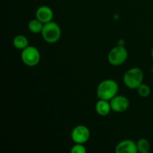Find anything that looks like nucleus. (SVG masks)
<instances>
[{
    "instance_id": "423d86ee",
    "label": "nucleus",
    "mask_w": 153,
    "mask_h": 153,
    "mask_svg": "<svg viewBox=\"0 0 153 153\" xmlns=\"http://www.w3.org/2000/svg\"><path fill=\"white\" fill-rule=\"evenodd\" d=\"M91 137L90 129L84 125H79L73 128L71 132V138L75 143L85 144Z\"/></svg>"
},
{
    "instance_id": "f3484780",
    "label": "nucleus",
    "mask_w": 153,
    "mask_h": 153,
    "mask_svg": "<svg viewBox=\"0 0 153 153\" xmlns=\"http://www.w3.org/2000/svg\"><path fill=\"white\" fill-rule=\"evenodd\" d=\"M151 72H152V74H153V66H152V69H151Z\"/></svg>"
},
{
    "instance_id": "f8f14e48",
    "label": "nucleus",
    "mask_w": 153,
    "mask_h": 153,
    "mask_svg": "<svg viewBox=\"0 0 153 153\" xmlns=\"http://www.w3.org/2000/svg\"><path fill=\"white\" fill-rule=\"evenodd\" d=\"M43 25L44 24L43 22L35 18V19H33L29 21V22L28 23V28L31 32L34 33V34H38V33H41Z\"/></svg>"
},
{
    "instance_id": "1a4fd4ad",
    "label": "nucleus",
    "mask_w": 153,
    "mask_h": 153,
    "mask_svg": "<svg viewBox=\"0 0 153 153\" xmlns=\"http://www.w3.org/2000/svg\"><path fill=\"white\" fill-rule=\"evenodd\" d=\"M53 17V10L49 6L42 5L39 7L36 10V18L38 19L43 24L52 21Z\"/></svg>"
},
{
    "instance_id": "6e6552de",
    "label": "nucleus",
    "mask_w": 153,
    "mask_h": 153,
    "mask_svg": "<svg viewBox=\"0 0 153 153\" xmlns=\"http://www.w3.org/2000/svg\"><path fill=\"white\" fill-rule=\"evenodd\" d=\"M115 152L117 153H137V143L130 139L121 140L116 146Z\"/></svg>"
},
{
    "instance_id": "2eb2a0df",
    "label": "nucleus",
    "mask_w": 153,
    "mask_h": 153,
    "mask_svg": "<svg viewBox=\"0 0 153 153\" xmlns=\"http://www.w3.org/2000/svg\"><path fill=\"white\" fill-rule=\"evenodd\" d=\"M71 153H86L87 149L85 145L82 143H75L74 146L70 149Z\"/></svg>"
},
{
    "instance_id": "39448f33",
    "label": "nucleus",
    "mask_w": 153,
    "mask_h": 153,
    "mask_svg": "<svg viewBox=\"0 0 153 153\" xmlns=\"http://www.w3.org/2000/svg\"><path fill=\"white\" fill-rule=\"evenodd\" d=\"M21 60L28 67H35L40 61V53L38 49L34 46H28L22 49Z\"/></svg>"
},
{
    "instance_id": "9b49d317",
    "label": "nucleus",
    "mask_w": 153,
    "mask_h": 153,
    "mask_svg": "<svg viewBox=\"0 0 153 153\" xmlns=\"http://www.w3.org/2000/svg\"><path fill=\"white\" fill-rule=\"evenodd\" d=\"M13 45L16 49L22 50V49H25L27 46H29V43L25 36L22 35V34H18L13 38Z\"/></svg>"
},
{
    "instance_id": "ddd939ff",
    "label": "nucleus",
    "mask_w": 153,
    "mask_h": 153,
    "mask_svg": "<svg viewBox=\"0 0 153 153\" xmlns=\"http://www.w3.org/2000/svg\"><path fill=\"white\" fill-rule=\"evenodd\" d=\"M137 152L140 153H147L150 149V144L148 140L145 138H140L136 142Z\"/></svg>"
},
{
    "instance_id": "7ed1b4c3",
    "label": "nucleus",
    "mask_w": 153,
    "mask_h": 153,
    "mask_svg": "<svg viewBox=\"0 0 153 153\" xmlns=\"http://www.w3.org/2000/svg\"><path fill=\"white\" fill-rule=\"evenodd\" d=\"M43 40L48 43H55L61 39V29L57 22L53 20L45 23L41 31Z\"/></svg>"
},
{
    "instance_id": "dca6fc26",
    "label": "nucleus",
    "mask_w": 153,
    "mask_h": 153,
    "mask_svg": "<svg viewBox=\"0 0 153 153\" xmlns=\"http://www.w3.org/2000/svg\"><path fill=\"white\" fill-rule=\"evenodd\" d=\"M151 55H152V60H153V47H152V51H151Z\"/></svg>"
},
{
    "instance_id": "f257e3e1",
    "label": "nucleus",
    "mask_w": 153,
    "mask_h": 153,
    "mask_svg": "<svg viewBox=\"0 0 153 153\" xmlns=\"http://www.w3.org/2000/svg\"><path fill=\"white\" fill-rule=\"evenodd\" d=\"M118 91H119V85L117 82L110 79L102 81L97 88V94L98 98L100 100H105L108 101L117 95Z\"/></svg>"
},
{
    "instance_id": "4468645a",
    "label": "nucleus",
    "mask_w": 153,
    "mask_h": 153,
    "mask_svg": "<svg viewBox=\"0 0 153 153\" xmlns=\"http://www.w3.org/2000/svg\"><path fill=\"white\" fill-rule=\"evenodd\" d=\"M137 94L141 97H147L150 95L151 89L150 87L146 84L142 83L138 88H137Z\"/></svg>"
},
{
    "instance_id": "9d476101",
    "label": "nucleus",
    "mask_w": 153,
    "mask_h": 153,
    "mask_svg": "<svg viewBox=\"0 0 153 153\" xmlns=\"http://www.w3.org/2000/svg\"><path fill=\"white\" fill-rule=\"evenodd\" d=\"M95 109L97 113L100 116H107L109 114L111 110L110 101L105 100H100L96 103Z\"/></svg>"
},
{
    "instance_id": "f03ea898",
    "label": "nucleus",
    "mask_w": 153,
    "mask_h": 153,
    "mask_svg": "<svg viewBox=\"0 0 153 153\" xmlns=\"http://www.w3.org/2000/svg\"><path fill=\"white\" fill-rule=\"evenodd\" d=\"M144 74L143 70L139 67H132L127 70L124 74L123 81L126 86L131 90L137 88L143 83Z\"/></svg>"
},
{
    "instance_id": "0eeeda50",
    "label": "nucleus",
    "mask_w": 153,
    "mask_h": 153,
    "mask_svg": "<svg viewBox=\"0 0 153 153\" xmlns=\"http://www.w3.org/2000/svg\"><path fill=\"white\" fill-rule=\"evenodd\" d=\"M111 110L116 113H123L129 107V100L123 95H116L110 100Z\"/></svg>"
},
{
    "instance_id": "20e7f679",
    "label": "nucleus",
    "mask_w": 153,
    "mask_h": 153,
    "mask_svg": "<svg viewBox=\"0 0 153 153\" xmlns=\"http://www.w3.org/2000/svg\"><path fill=\"white\" fill-rule=\"evenodd\" d=\"M128 53L127 49L123 45H118L112 48L108 54V61L109 64L114 67H118L126 61Z\"/></svg>"
}]
</instances>
